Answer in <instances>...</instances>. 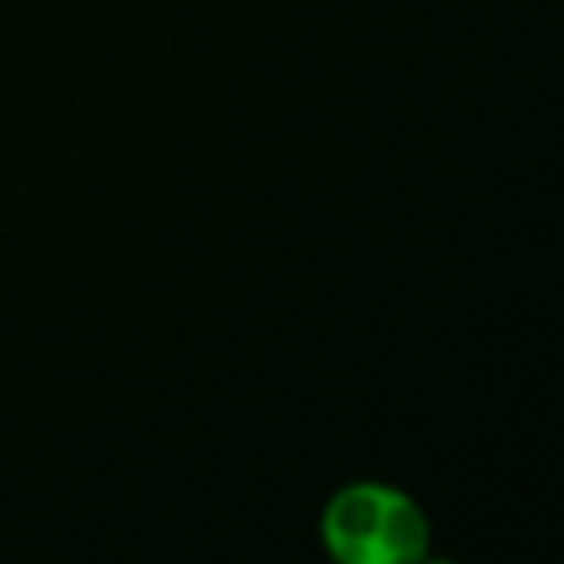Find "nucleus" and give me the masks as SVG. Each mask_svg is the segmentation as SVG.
Segmentation results:
<instances>
[{"mask_svg": "<svg viewBox=\"0 0 564 564\" xmlns=\"http://www.w3.org/2000/svg\"><path fill=\"white\" fill-rule=\"evenodd\" d=\"M317 542L335 564H419L432 555V516L410 489L357 476L326 494Z\"/></svg>", "mask_w": 564, "mask_h": 564, "instance_id": "f257e3e1", "label": "nucleus"}]
</instances>
